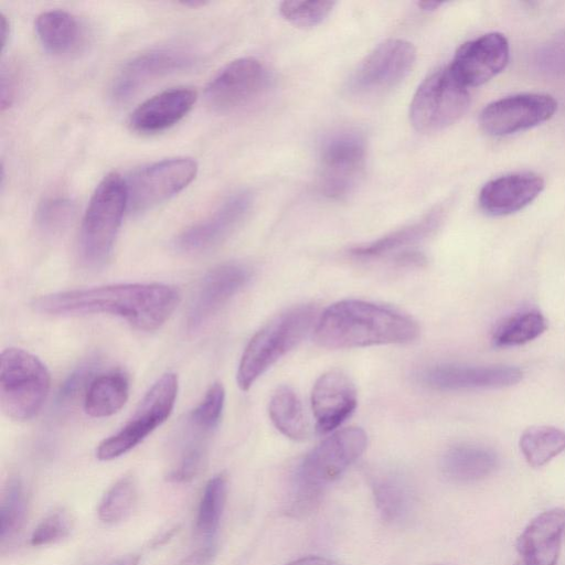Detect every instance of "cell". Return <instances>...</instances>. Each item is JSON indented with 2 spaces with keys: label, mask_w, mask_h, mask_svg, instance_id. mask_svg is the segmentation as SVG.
I'll use <instances>...</instances> for the list:
<instances>
[{
  "label": "cell",
  "mask_w": 565,
  "mask_h": 565,
  "mask_svg": "<svg viewBox=\"0 0 565 565\" xmlns=\"http://www.w3.org/2000/svg\"><path fill=\"white\" fill-rule=\"evenodd\" d=\"M469 104L468 87L456 78L449 66L440 67L417 87L409 105V119L418 131H439L460 119Z\"/></svg>",
  "instance_id": "obj_7"
},
{
  "label": "cell",
  "mask_w": 565,
  "mask_h": 565,
  "mask_svg": "<svg viewBox=\"0 0 565 565\" xmlns=\"http://www.w3.org/2000/svg\"><path fill=\"white\" fill-rule=\"evenodd\" d=\"M196 92L189 87L163 90L140 104L129 117V126L140 134L163 131L180 121L193 107Z\"/></svg>",
  "instance_id": "obj_22"
},
{
  "label": "cell",
  "mask_w": 565,
  "mask_h": 565,
  "mask_svg": "<svg viewBox=\"0 0 565 565\" xmlns=\"http://www.w3.org/2000/svg\"><path fill=\"white\" fill-rule=\"evenodd\" d=\"M534 64L545 75H565V28L537 49Z\"/></svg>",
  "instance_id": "obj_39"
},
{
  "label": "cell",
  "mask_w": 565,
  "mask_h": 565,
  "mask_svg": "<svg viewBox=\"0 0 565 565\" xmlns=\"http://www.w3.org/2000/svg\"><path fill=\"white\" fill-rule=\"evenodd\" d=\"M73 529L72 515L65 509L49 513L34 529L31 535L33 546H44L62 541Z\"/></svg>",
  "instance_id": "obj_38"
},
{
  "label": "cell",
  "mask_w": 565,
  "mask_h": 565,
  "mask_svg": "<svg viewBox=\"0 0 565 565\" xmlns=\"http://www.w3.org/2000/svg\"><path fill=\"white\" fill-rule=\"evenodd\" d=\"M26 516V497L19 478L8 479L2 490L0 507V539L2 547L22 530Z\"/></svg>",
  "instance_id": "obj_31"
},
{
  "label": "cell",
  "mask_w": 565,
  "mask_h": 565,
  "mask_svg": "<svg viewBox=\"0 0 565 565\" xmlns=\"http://www.w3.org/2000/svg\"><path fill=\"white\" fill-rule=\"evenodd\" d=\"M310 402L317 430L327 434L351 416L358 404V393L348 374L330 370L315 382Z\"/></svg>",
  "instance_id": "obj_19"
},
{
  "label": "cell",
  "mask_w": 565,
  "mask_h": 565,
  "mask_svg": "<svg viewBox=\"0 0 565 565\" xmlns=\"http://www.w3.org/2000/svg\"><path fill=\"white\" fill-rule=\"evenodd\" d=\"M375 504L387 522H401L411 512L413 495L406 481L399 476L385 473L372 483Z\"/></svg>",
  "instance_id": "obj_28"
},
{
  "label": "cell",
  "mask_w": 565,
  "mask_h": 565,
  "mask_svg": "<svg viewBox=\"0 0 565 565\" xmlns=\"http://www.w3.org/2000/svg\"><path fill=\"white\" fill-rule=\"evenodd\" d=\"M252 270L241 263H225L210 269L201 279L190 303L185 329L195 333L250 280Z\"/></svg>",
  "instance_id": "obj_13"
},
{
  "label": "cell",
  "mask_w": 565,
  "mask_h": 565,
  "mask_svg": "<svg viewBox=\"0 0 565 565\" xmlns=\"http://www.w3.org/2000/svg\"><path fill=\"white\" fill-rule=\"evenodd\" d=\"M365 153V140L356 131H340L328 137L320 149L322 194L331 199L347 196L362 173Z\"/></svg>",
  "instance_id": "obj_10"
},
{
  "label": "cell",
  "mask_w": 565,
  "mask_h": 565,
  "mask_svg": "<svg viewBox=\"0 0 565 565\" xmlns=\"http://www.w3.org/2000/svg\"><path fill=\"white\" fill-rule=\"evenodd\" d=\"M215 555L216 544L214 541H211L193 551L177 565H211Z\"/></svg>",
  "instance_id": "obj_41"
},
{
  "label": "cell",
  "mask_w": 565,
  "mask_h": 565,
  "mask_svg": "<svg viewBox=\"0 0 565 565\" xmlns=\"http://www.w3.org/2000/svg\"><path fill=\"white\" fill-rule=\"evenodd\" d=\"M317 310L312 305L292 307L267 322L248 341L241 356L236 382L242 391L252 385L278 360L292 350L313 328Z\"/></svg>",
  "instance_id": "obj_3"
},
{
  "label": "cell",
  "mask_w": 565,
  "mask_h": 565,
  "mask_svg": "<svg viewBox=\"0 0 565 565\" xmlns=\"http://www.w3.org/2000/svg\"><path fill=\"white\" fill-rule=\"evenodd\" d=\"M522 379V370L509 365L438 364L423 370L419 374V381L424 385L438 391L503 388L518 384Z\"/></svg>",
  "instance_id": "obj_18"
},
{
  "label": "cell",
  "mask_w": 565,
  "mask_h": 565,
  "mask_svg": "<svg viewBox=\"0 0 565 565\" xmlns=\"http://www.w3.org/2000/svg\"><path fill=\"white\" fill-rule=\"evenodd\" d=\"M286 565H342L337 561L322 556H306L292 561Z\"/></svg>",
  "instance_id": "obj_43"
},
{
  "label": "cell",
  "mask_w": 565,
  "mask_h": 565,
  "mask_svg": "<svg viewBox=\"0 0 565 565\" xmlns=\"http://www.w3.org/2000/svg\"><path fill=\"white\" fill-rule=\"evenodd\" d=\"M268 414L273 425L284 436L292 440H303L309 428L302 405L292 388L279 386L270 397Z\"/></svg>",
  "instance_id": "obj_27"
},
{
  "label": "cell",
  "mask_w": 565,
  "mask_h": 565,
  "mask_svg": "<svg viewBox=\"0 0 565 565\" xmlns=\"http://www.w3.org/2000/svg\"><path fill=\"white\" fill-rule=\"evenodd\" d=\"M225 401V391L221 383H214L202 401L189 414L186 422L210 434L218 425Z\"/></svg>",
  "instance_id": "obj_35"
},
{
  "label": "cell",
  "mask_w": 565,
  "mask_h": 565,
  "mask_svg": "<svg viewBox=\"0 0 565 565\" xmlns=\"http://www.w3.org/2000/svg\"><path fill=\"white\" fill-rule=\"evenodd\" d=\"M15 94V77L11 73H2L1 76V107H9Z\"/></svg>",
  "instance_id": "obj_42"
},
{
  "label": "cell",
  "mask_w": 565,
  "mask_h": 565,
  "mask_svg": "<svg viewBox=\"0 0 565 565\" xmlns=\"http://www.w3.org/2000/svg\"><path fill=\"white\" fill-rule=\"evenodd\" d=\"M543 189L544 181L536 173H510L487 182L479 193V204L490 215H508L529 205Z\"/></svg>",
  "instance_id": "obj_21"
},
{
  "label": "cell",
  "mask_w": 565,
  "mask_h": 565,
  "mask_svg": "<svg viewBox=\"0 0 565 565\" xmlns=\"http://www.w3.org/2000/svg\"><path fill=\"white\" fill-rule=\"evenodd\" d=\"M443 211L435 209L419 221L403 226L379 239L354 246L350 254L356 258L371 259L407 248L431 235L441 221ZM403 252V250H402Z\"/></svg>",
  "instance_id": "obj_23"
},
{
  "label": "cell",
  "mask_w": 565,
  "mask_h": 565,
  "mask_svg": "<svg viewBox=\"0 0 565 565\" xmlns=\"http://www.w3.org/2000/svg\"><path fill=\"white\" fill-rule=\"evenodd\" d=\"M126 210L125 179L109 173L95 189L83 217L78 248L85 265L99 267L107 262Z\"/></svg>",
  "instance_id": "obj_5"
},
{
  "label": "cell",
  "mask_w": 565,
  "mask_h": 565,
  "mask_svg": "<svg viewBox=\"0 0 565 565\" xmlns=\"http://www.w3.org/2000/svg\"><path fill=\"white\" fill-rule=\"evenodd\" d=\"M195 58L192 51L182 46H162L141 53L126 63L116 75L111 96L117 102L126 100L149 82L188 68Z\"/></svg>",
  "instance_id": "obj_15"
},
{
  "label": "cell",
  "mask_w": 565,
  "mask_h": 565,
  "mask_svg": "<svg viewBox=\"0 0 565 565\" xmlns=\"http://www.w3.org/2000/svg\"><path fill=\"white\" fill-rule=\"evenodd\" d=\"M519 445L531 467H543L565 450V431L547 425L531 426L522 433Z\"/></svg>",
  "instance_id": "obj_29"
},
{
  "label": "cell",
  "mask_w": 565,
  "mask_h": 565,
  "mask_svg": "<svg viewBox=\"0 0 565 565\" xmlns=\"http://www.w3.org/2000/svg\"><path fill=\"white\" fill-rule=\"evenodd\" d=\"M443 4H444V2H439V1H419V2H417V6L424 11H435Z\"/></svg>",
  "instance_id": "obj_46"
},
{
  "label": "cell",
  "mask_w": 565,
  "mask_h": 565,
  "mask_svg": "<svg viewBox=\"0 0 565 565\" xmlns=\"http://www.w3.org/2000/svg\"><path fill=\"white\" fill-rule=\"evenodd\" d=\"M140 557L138 554H127L111 561L107 565H138Z\"/></svg>",
  "instance_id": "obj_44"
},
{
  "label": "cell",
  "mask_w": 565,
  "mask_h": 565,
  "mask_svg": "<svg viewBox=\"0 0 565 565\" xmlns=\"http://www.w3.org/2000/svg\"><path fill=\"white\" fill-rule=\"evenodd\" d=\"M334 1H282L280 14L298 28H312L321 23L333 10Z\"/></svg>",
  "instance_id": "obj_34"
},
{
  "label": "cell",
  "mask_w": 565,
  "mask_h": 565,
  "mask_svg": "<svg viewBox=\"0 0 565 565\" xmlns=\"http://www.w3.org/2000/svg\"><path fill=\"white\" fill-rule=\"evenodd\" d=\"M179 300V290L166 284H116L43 295L32 306L50 316H118L149 332L170 318Z\"/></svg>",
  "instance_id": "obj_1"
},
{
  "label": "cell",
  "mask_w": 565,
  "mask_h": 565,
  "mask_svg": "<svg viewBox=\"0 0 565 565\" xmlns=\"http://www.w3.org/2000/svg\"><path fill=\"white\" fill-rule=\"evenodd\" d=\"M188 428L189 439L177 466L171 470L168 478L173 482H188L199 473L204 457L203 440L206 435Z\"/></svg>",
  "instance_id": "obj_36"
},
{
  "label": "cell",
  "mask_w": 565,
  "mask_h": 565,
  "mask_svg": "<svg viewBox=\"0 0 565 565\" xmlns=\"http://www.w3.org/2000/svg\"><path fill=\"white\" fill-rule=\"evenodd\" d=\"M419 335L411 316L394 308L359 299L329 306L313 326L316 343L327 349L405 344Z\"/></svg>",
  "instance_id": "obj_2"
},
{
  "label": "cell",
  "mask_w": 565,
  "mask_h": 565,
  "mask_svg": "<svg viewBox=\"0 0 565 565\" xmlns=\"http://www.w3.org/2000/svg\"><path fill=\"white\" fill-rule=\"evenodd\" d=\"M498 465L497 455L484 447L458 445L446 451L441 460L444 475L455 482H475L491 475Z\"/></svg>",
  "instance_id": "obj_24"
},
{
  "label": "cell",
  "mask_w": 565,
  "mask_h": 565,
  "mask_svg": "<svg viewBox=\"0 0 565 565\" xmlns=\"http://www.w3.org/2000/svg\"><path fill=\"white\" fill-rule=\"evenodd\" d=\"M9 36V22L7 18L1 14L0 17V41H1V47L4 49Z\"/></svg>",
  "instance_id": "obj_45"
},
{
  "label": "cell",
  "mask_w": 565,
  "mask_h": 565,
  "mask_svg": "<svg viewBox=\"0 0 565 565\" xmlns=\"http://www.w3.org/2000/svg\"><path fill=\"white\" fill-rule=\"evenodd\" d=\"M96 367V362L88 361L78 366L62 384L57 393V403L61 405L67 404L73 401L84 387H88L93 381V373Z\"/></svg>",
  "instance_id": "obj_40"
},
{
  "label": "cell",
  "mask_w": 565,
  "mask_h": 565,
  "mask_svg": "<svg viewBox=\"0 0 565 565\" xmlns=\"http://www.w3.org/2000/svg\"><path fill=\"white\" fill-rule=\"evenodd\" d=\"M367 435L360 427L334 431L303 458L296 472L295 505L307 508L365 450Z\"/></svg>",
  "instance_id": "obj_4"
},
{
  "label": "cell",
  "mask_w": 565,
  "mask_h": 565,
  "mask_svg": "<svg viewBox=\"0 0 565 565\" xmlns=\"http://www.w3.org/2000/svg\"><path fill=\"white\" fill-rule=\"evenodd\" d=\"M128 395L129 380L124 372L103 373L89 383L84 397V409L92 417H108L126 404Z\"/></svg>",
  "instance_id": "obj_26"
},
{
  "label": "cell",
  "mask_w": 565,
  "mask_h": 565,
  "mask_svg": "<svg viewBox=\"0 0 565 565\" xmlns=\"http://www.w3.org/2000/svg\"><path fill=\"white\" fill-rule=\"evenodd\" d=\"M557 102L547 94H518L487 105L480 114V126L491 136H507L548 120Z\"/></svg>",
  "instance_id": "obj_14"
},
{
  "label": "cell",
  "mask_w": 565,
  "mask_h": 565,
  "mask_svg": "<svg viewBox=\"0 0 565 565\" xmlns=\"http://www.w3.org/2000/svg\"><path fill=\"white\" fill-rule=\"evenodd\" d=\"M547 329L544 316L535 310L518 313L504 320L493 334L495 347H516L539 338Z\"/></svg>",
  "instance_id": "obj_32"
},
{
  "label": "cell",
  "mask_w": 565,
  "mask_h": 565,
  "mask_svg": "<svg viewBox=\"0 0 565 565\" xmlns=\"http://www.w3.org/2000/svg\"><path fill=\"white\" fill-rule=\"evenodd\" d=\"M226 495L227 479L223 473L214 476L205 484L196 514V530L209 542L214 541Z\"/></svg>",
  "instance_id": "obj_30"
},
{
  "label": "cell",
  "mask_w": 565,
  "mask_h": 565,
  "mask_svg": "<svg viewBox=\"0 0 565 565\" xmlns=\"http://www.w3.org/2000/svg\"><path fill=\"white\" fill-rule=\"evenodd\" d=\"M35 31L43 47L55 55L74 52L82 41V28L77 19L64 10L41 13Z\"/></svg>",
  "instance_id": "obj_25"
},
{
  "label": "cell",
  "mask_w": 565,
  "mask_h": 565,
  "mask_svg": "<svg viewBox=\"0 0 565 565\" xmlns=\"http://www.w3.org/2000/svg\"><path fill=\"white\" fill-rule=\"evenodd\" d=\"M268 83V71L260 61L254 57L237 58L210 82L206 100L214 110L231 113L255 100Z\"/></svg>",
  "instance_id": "obj_12"
},
{
  "label": "cell",
  "mask_w": 565,
  "mask_h": 565,
  "mask_svg": "<svg viewBox=\"0 0 565 565\" xmlns=\"http://www.w3.org/2000/svg\"><path fill=\"white\" fill-rule=\"evenodd\" d=\"M565 537V510L553 508L532 519L516 540L514 565H557Z\"/></svg>",
  "instance_id": "obj_20"
},
{
  "label": "cell",
  "mask_w": 565,
  "mask_h": 565,
  "mask_svg": "<svg viewBox=\"0 0 565 565\" xmlns=\"http://www.w3.org/2000/svg\"><path fill=\"white\" fill-rule=\"evenodd\" d=\"M51 385L45 364L20 348H8L0 359V405L14 420H28L42 408Z\"/></svg>",
  "instance_id": "obj_6"
},
{
  "label": "cell",
  "mask_w": 565,
  "mask_h": 565,
  "mask_svg": "<svg viewBox=\"0 0 565 565\" xmlns=\"http://www.w3.org/2000/svg\"><path fill=\"white\" fill-rule=\"evenodd\" d=\"M509 52L507 38L490 32L463 43L448 66L465 86H479L507 66Z\"/></svg>",
  "instance_id": "obj_16"
},
{
  "label": "cell",
  "mask_w": 565,
  "mask_h": 565,
  "mask_svg": "<svg viewBox=\"0 0 565 565\" xmlns=\"http://www.w3.org/2000/svg\"><path fill=\"white\" fill-rule=\"evenodd\" d=\"M179 383L174 373L160 376L145 394L132 417L96 448V457L108 461L139 445L171 415L178 396Z\"/></svg>",
  "instance_id": "obj_8"
},
{
  "label": "cell",
  "mask_w": 565,
  "mask_h": 565,
  "mask_svg": "<svg viewBox=\"0 0 565 565\" xmlns=\"http://www.w3.org/2000/svg\"><path fill=\"white\" fill-rule=\"evenodd\" d=\"M74 203L63 196L44 200L38 207L35 220L39 228L46 234L62 231L72 220Z\"/></svg>",
  "instance_id": "obj_37"
},
{
  "label": "cell",
  "mask_w": 565,
  "mask_h": 565,
  "mask_svg": "<svg viewBox=\"0 0 565 565\" xmlns=\"http://www.w3.org/2000/svg\"><path fill=\"white\" fill-rule=\"evenodd\" d=\"M250 206L249 192L232 194L209 217L182 232L175 239V247L186 254L203 253L216 247L241 224Z\"/></svg>",
  "instance_id": "obj_17"
},
{
  "label": "cell",
  "mask_w": 565,
  "mask_h": 565,
  "mask_svg": "<svg viewBox=\"0 0 565 565\" xmlns=\"http://www.w3.org/2000/svg\"><path fill=\"white\" fill-rule=\"evenodd\" d=\"M198 172L191 158L164 159L135 171L125 179L127 210L143 212L188 186Z\"/></svg>",
  "instance_id": "obj_9"
},
{
  "label": "cell",
  "mask_w": 565,
  "mask_h": 565,
  "mask_svg": "<svg viewBox=\"0 0 565 565\" xmlns=\"http://www.w3.org/2000/svg\"><path fill=\"white\" fill-rule=\"evenodd\" d=\"M184 6H191V7H200V6H204L205 2L204 1H185L183 2Z\"/></svg>",
  "instance_id": "obj_47"
},
{
  "label": "cell",
  "mask_w": 565,
  "mask_h": 565,
  "mask_svg": "<svg viewBox=\"0 0 565 565\" xmlns=\"http://www.w3.org/2000/svg\"><path fill=\"white\" fill-rule=\"evenodd\" d=\"M137 484L131 476L119 479L103 497L98 507V518L107 524L126 519L137 501Z\"/></svg>",
  "instance_id": "obj_33"
},
{
  "label": "cell",
  "mask_w": 565,
  "mask_h": 565,
  "mask_svg": "<svg viewBox=\"0 0 565 565\" xmlns=\"http://www.w3.org/2000/svg\"><path fill=\"white\" fill-rule=\"evenodd\" d=\"M415 61L416 50L411 42L386 40L358 65L350 88L356 94H374L394 87L407 76Z\"/></svg>",
  "instance_id": "obj_11"
}]
</instances>
